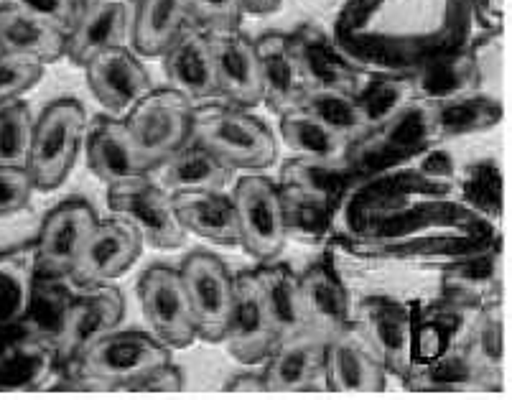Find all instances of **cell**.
I'll use <instances>...</instances> for the list:
<instances>
[{"mask_svg": "<svg viewBox=\"0 0 512 400\" xmlns=\"http://www.w3.org/2000/svg\"><path fill=\"white\" fill-rule=\"evenodd\" d=\"M192 141L202 143L222 164L235 169H265L276 161V138L268 125L237 105L207 102L194 108Z\"/></svg>", "mask_w": 512, "mask_h": 400, "instance_id": "cell-1", "label": "cell"}, {"mask_svg": "<svg viewBox=\"0 0 512 400\" xmlns=\"http://www.w3.org/2000/svg\"><path fill=\"white\" fill-rule=\"evenodd\" d=\"M87 115L74 100L51 102L34 125L29 169L31 181L41 192L57 189L72 171L79 146L85 138Z\"/></svg>", "mask_w": 512, "mask_h": 400, "instance_id": "cell-2", "label": "cell"}, {"mask_svg": "<svg viewBox=\"0 0 512 400\" xmlns=\"http://www.w3.org/2000/svg\"><path fill=\"white\" fill-rule=\"evenodd\" d=\"M123 123L138 151L156 171L171 153L192 141L194 102L174 87L151 90L125 113Z\"/></svg>", "mask_w": 512, "mask_h": 400, "instance_id": "cell-3", "label": "cell"}, {"mask_svg": "<svg viewBox=\"0 0 512 400\" xmlns=\"http://www.w3.org/2000/svg\"><path fill=\"white\" fill-rule=\"evenodd\" d=\"M352 329L375 352L385 372L406 380L416 362V314L388 296H372L355 306Z\"/></svg>", "mask_w": 512, "mask_h": 400, "instance_id": "cell-4", "label": "cell"}, {"mask_svg": "<svg viewBox=\"0 0 512 400\" xmlns=\"http://www.w3.org/2000/svg\"><path fill=\"white\" fill-rule=\"evenodd\" d=\"M77 360L90 380L113 388H130L153 367L171 362V347H166L156 334L113 329L92 342Z\"/></svg>", "mask_w": 512, "mask_h": 400, "instance_id": "cell-5", "label": "cell"}, {"mask_svg": "<svg viewBox=\"0 0 512 400\" xmlns=\"http://www.w3.org/2000/svg\"><path fill=\"white\" fill-rule=\"evenodd\" d=\"M431 143H436L431 105L413 100L383 125L365 130L357 141L349 143L344 156L360 174H367L385 164H395L400 158L413 156Z\"/></svg>", "mask_w": 512, "mask_h": 400, "instance_id": "cell-6", "label": "cell"}, {"mask_svg": "<svg viewBox=\"0 0 512 400\" xmlns=\"http://www.w3.org/2000/svg\"><path fill=\"white\" fill-rule=\"evenodd\" d=\"M107 204L113 217L128 222L153 248H179L184 243V225L176 217L174 199L164 186L148 176L110 184Z\"/></svg>", "mask_w": 512, "mask_h": 400, "instance_id": "cell-7", "label": "cell"}, {"mask_svg": "<svg viewBox=\"0 0 512 400\" xmlns=\"http://www.w3.org/2000/svg\"><path fill=\"white\" fill-rule=\"evenodd\" d=\"M232 202L237 209L240 245L260 263L276 258L286 245L281 189L265 176H245L235 186Z\"/></svg>", "mask_w": 512, "mask_h": 400, "instance_id": "cell-8", "label": "cell"}, {"mask_svg": "<svg viewBox=\"0 0 512 400\" xmlns=\"http://www.w3.org/2000/svg\"><path fill=\"white\" fill-rule=\"evenodd\" d=\"M181 281L197 322V337L204 342H225L235 301V278L212 253H192L181 265Z\"/></svg>", "mask_w": 512, "mask_h": 400, "instance_id": "cell-9", "label": "cell"}, {"mask_svg": "<svg viewBox=\"0 0 512 400\" xmlns=\"http://www.w3.org/2000/svg\"><path fill=\"white\" fill-rule=\"evenodd\" d=\"M138 301L153 334L166 347H189L194 339H199L192 304L179 271L169 265H151L138 278Z\"/></svg>", "mask_w": 512, "mask_h": 400, "instance_id": "cell-10", "label": "cell"}, {"mask_svg": "<svg viewBox=\"0 0 512 400\" xmlns=\"http://www.w3.org/2000/svg\"><path fill=\"white\" fill-rule=\"evenodd\" d=\"M141 248V235L128 222L120 220V217L97 222V227L92 230L90 240H87L85 250H82L77 263H74L69 278L82 291L105 286L113 278L123 276L130 265L136 263V258L141 255Z\"/></svg>", "mask_w": 512, "mask_h": 400, "instance_id": "cell-11", "label": "cell"}, {"mask_svg": "<svg viewBox=\"0 0 512 400\" xmlns=\"http://www.w3.org/2000/svg\"><path fill=\"white\" fill-rule=\"evenodd\" d=\"M225 342L242 365H263L276 350L278 334L263 304L255 273H240L235 278V301H232Z\"/></svg>", "mask_w": 512, "mask_h": 400, "instance_id": "cell-12", "label": "cell"}, {"mask_svg": "<svg viewBox=\"0 0 512 400\" xmlns=\"http://www.w3.org/2000/svg\"><path fill=\"white\" fill-rule=\"evenodd\" d=\"M136 0H95L79 8V18L67 39V59L85 67L107 49H118L133 39Z\"/></svg>", "mask_w": 512, "mask_h": 400, "instance_id": "cell-13", "label": "cell"}, {"mask_svg": "<svg viewBox=\"0 0 512 400\" xmlns=\"http://www.w3.org/2000/svg\"><path fill=\"white\" fill-rule=\"evenodd\" d=\"M291 49L296 54L301 74H304L309 90L316 87H329V90H342L349 95H357L365 85L367 74H362L349 57L337 46V41L316 26H304L293 36H288Z\"/></svg>", "mask_w": 512, "mask_h": 400, "instance_id": "cell-14", "label": "cell"}, {"mask_svg": "<svg viewBox=\"0 0 512 400\" xmlns=\"http://www.w3.org/2000/svg\"><path fill=\"white\" fill-rule=\"evenodd\" d=\"M95 227V209L87 202L59 204L46 217L39 237L41 271L46 276H69Z\"/></svg>", "mask_w": 512, "mask_h": 400, "instance_id": "cell-15", "label": "cell"}, {"mask_svg": "<svg viewBox=\"0 0 512 400\" xmlns=\"http://www.w3.org/2000/svg\"><path fill=\"white\" fill-rule=\"evenodd\" d=\"M161 57H164V69L171 87L181 92L186 100H192L194 105H204V102L220 97L207 31L189 23Z\"/></svg>", "mask_w": 512, "mask_h": 400, "instance_id": "cell-16", "label": "cell"}, {"mask_svg": "<svg viewBox=\"0 0 512 400\" xmlns=\"http://www.w3.org/2000/svg\"><path fill=\"white\" fill-rule=\"evenodd\" d=\"M413 100L426 105L456 100V97L479 92V69L472 49H446L428 54L408 69Z\"/></svg>", "mask_w": 512, "mask_h": 400, "instance_id": "cell-17", "label": "cell"}, {"mask_svg": "<svg viewBox=\"0 0 512 400\" xmlns=\"http://www.w3.org/2000/svg\"><path fill=\"white\" fill-rule=\"evenodd\" d=\"M87 82L102 108L123 115L153 90L146 67L128 46L107 49L85 64Z\"/></svg>", "mask_w": 512, "mask_h": 400, "instance_id": "cell-18", "label": "cell"}, {"mask_svg": "<svg viewBox=\"0 0 512 400\" xmlns=\"http://www.w3.org/2000/svg\"><path fill=\"white\" fill-rule=\"evenodd\" d=\"M207 34L220 97L230 100V105H237V108H253V105L263 102L255 44H250L240 34V29L207 31Z\"/></svg>", "mask_w": 512, "mask_h": 400, "instance_id": "cell-19", "label": "cell"}, {"mask_svg": "<svg viewBox=\"0 0 512 400\" xmlns=\"http://www.w3.org/2000/svg\"><path fill=\"white\" fill-rule=\"evenodd\" d=\"M324 355L327 339L311 329L281 339L271 357L263 362L265 385L268 390L324 388Z\"/></svg>", "mask_w": 512, "mask_h": 400, "instance_id": "cell-20", "label": "cell"}, {"mask_svg": "<svg viewBox=\"0 0 512 400\" xmlns=\"http://www.w3.org/2000/svg\"><path fill=\"white\" fill-rule=\"evenodd\" d=\"M255 57H258L260 90H263L265 105L278 115L299 108L304 95L309 92V85L301 74L288 36H263L255 44Z\"/></svg>", "mask_w": 512, "mask_h": 400, "instance_id": "cell-21", "label": "cell"}, {"mask_svg": "<svg viewBox=\"0 0 512 400\" xmlns=\"http://www.w3.org/2000/svg\"><path fill=\"white\" fill-rule=\"evenodd\" d=\"M87 164L105 184L148 176L153 166L130 138L125 123L115 118H97L87 133Z\"/></svg>", "mask_w": 512, "mask_h": 400, "instance_id": "cell-22", "label": "cell"}, {"mask_svg": "<svg viewBox=\"0 0 512 400\" xmlns=\"http://www.w3.org/2000/svg\"><path fill=\"white\" fill-rule=\"evenodd\" d=\"M299 281L311 332L332 339L352 329L355 306L342 278L327 263L311 265L304 276H299Z\"/></svg>", "mask_w": 512, "mask_h": 400, "instance_id": "cell-23", "label": "cell"}, {"mask_svg": "<svg viewBox=\"0 0 512 400\" xmlns=\"http://www.w3.org/2000/svg\"><path fill=\"white\" fill-rule=\"evenodd\" d=\"M125 316L123 293L115 286L87 288L85 299L72 306L62 327V355L79 357L100 337L118 329Z\"/></svg>", "mask_w": 512, "mask_h": 400, "instance_id": "cell-24", "label": "cell"}, {"mask_svg": "<svg viewBox=\"0 0 512 400\" xmlns=\"http://www.w3.org/2000/svg\"><path fill=\"white\" fill-rule=\"evenodd\" d=\"M385 375V367L355 329L327 339L324 385L332 390H383Z\"/></svg>", "mask_w": 512, "mask_h": 400, "instance_id": "cell-25", "label": "cell"}, {"mask_svg": "<svg viewBox=\"0 0 512 400\" xmlns=\"http://www.w3.org/2000/svg\"><path fill=\"white\" fill-rule=\"evenodd\" d=\"M462 350L479 378V385L500 388L502 367H505V316H502L500 296L484 301L474 311Z\"/></svg>", "mask_w": 512, "mask_h": 400, "instance_id": "cell-26", "label": "cell"}, {"mask_svg": "<svg viewBox=\"0 0 512 400\" xmlns=\"http://www.w3.org/2000/svg\"><path fill=\"white\" fill-rule=\"evenodd\" d=\"M179 222L186 232L222 245H240L237 230V209L232 197L222 189H204V192H176L171 194Z\"/></svg>", "mask_w": 512, "mask_h": 400, "instance_id": "cell-27", "label": "cell"}, {"mask_svg": "<svg viewBox=\"0 0 512 400\" xmlns=\"http://www.w3.org/2000/svg\"><path fill=\"white\" fill-rule=\"evenodd\" d=\"M67 39L57 26L0 3V51L49 64L67 57Z\"/></svg>", "mask_w": 512, "mask_h": 400, "instance_id": "cell-28", "label": "cell"}, {"mask_svg": "<svg viewBox=\"0 0 512 400\" xmlns=\"http://www.w3.org/2000/svg\"><path fill=\"white\" fill-rule=\"evenodd\" d=\"M158 184L169 194L204 192V189H225L230 184L232 169L197 141H189L171 153L164 164L156 166Z\"/></svg>", "mask_w": 512, "mask_h": 400, "instance_id": "cell-29", "label": "cell"}, {"mask_svg": "<svg viewBox=\"0 0 512 400\" xmlns=\"http://www.w3.org/2000/svg\"><path fill=\"white\" fill-rule=\"evenodd\" d=\"M253 273L265 309H268V316H271L273 329L278 334V342L306 332L309 319H306L299 276L291 268H286V265H263V268Z\"/></svg>", "mask_w": 512, "mask_h": 400, "instance_id": "cell-30", "label": "cell"}, {"mask_svg": "<svg viewBox=\"0 0 512 400\" xmlns=\"http://www.w3.org/2000/svg\"><path fill=\"white\" fill-rule=\"evenodd\" d=\"M189 26L186 0H136L133 46L143 57H161Z\"/></svg>", "mask_w": 512, "mask_h": 400, "instance_id": "cell-31", "label": "cell"}, {"mask_svg": "<svg viewBox=\"0 0 512 400\" xmlns=\"http://www.w3.org/2000/svg\"><path fill=\"white\" fill-rule=\"evenodd\" d=\"M360 171L349 164L347 156L337 161H324V158H291L281 169L283 186H293L306 197H314L324 204H334L349 181H355Z\"/></svg>", "mask_w": 512, "mask_h": 400, "instance_id": "cell-32", "label": "cell"}, {"mask_svg": "<svg viewBox=\"0 0 512 400\" xmlns=\"http://www.w3.org/2000/svg\"><path fill=\"white\" fill-rule=\"evenodd\" d=\"M431 115H434L436 143L451 141V138L495 128L502 120V102L484 92H472V95L431 105Z\"/></svg>", "mask_w": 512, "mask_h": 400, "instance_id": "cell-33", "label": "cell"}, {"mask_svg": "<svg viewBox=\"0 0 512 400\" xmlns=\"http://www.w3.org/2000/svg\"><path fill=\"white\" fill-rule=\"evenodd\" d=\"M500 278H502V255L500 250H487L464 263L454 265L446 271L444 288L446 296L467 304H484V301L500 296Z\"/></svg>", "mask_w": 512, "mask_h": 400, "instance_id": "cell-34", "label": "cell"}, {"mask_svg": "<svg viewBox=\"0 0 512 400\" xmlns=\"http://www.w3.org/2000/svg\"><path fill=\"white\" fill-rule=\"evenodd\" d=\"M281 136L288 148L304 158H324V161H337L347 153L349 141L334 133L332 128L306 113L304 108H293L281 115Z\"/></svg>", "mask_w": 512, "mask_h": 400, "instance_id": "cell-35", "label": "cell"}, {"mask_svg": "<svg viewBox=\"0 0 512 400\" xmlns=\"http://www.w3.org/2000/svg\"><path fill=\"white\" fill-rule=\"evenodd\" d=\"M299 108H304L306 113L314 115L316 120H321V123L327 125V128H332L334 133L347 138L349 143L357 141V138L367 130L360 102H357L355 95H349V92L316 87V90L306 92Z\"/></svg>", "mask_w": 512, "mask_h": 400, "instance_id": "cell-36", "label": "cell"}, {"mask_svg": "<svg viewBox=\"0 0 512 400\" xmlns=\"http://www.w3.org/2000/svg\"><path fill=\"white\" fill-rule=\"evenodd\" d=\"M355 97L360 102L362 115H365L367 130L377 128V125H383L385 120L393 118V115H398L406 105H411V79H408L406 72L372 74V77L365 79V85H362V90Z\"/></svg>", "mask_w": 512, "mask_h": 400, "instance_id": "cell-37", "label": "cell"}, {"mask_svg": "<svg viewBox=\"0 0 512 400\" xmlns=\"http://www.w3.org/2000/svg\"><path fill=\"white\" fill-rule=\"evenodd\" d=\"M403 383L416 390H462V388H482L479 378L474 375L472 365L464 357V350H451L431 360L413 362L411 372Z\"/></svg>", "mask_w": 512, "mask_h": 400, "instance_id": "cell-38", "label": "cell"}, {"mask_svg": "<svg viewBox=\"0 0 512 400\" xmlns=\"http://www.w3.org/2000/svg\"><path fill=\"white\" fill-rule=\"evenodd\" d=\"M281 189L283 222H286V237L306 240V243H319L327 237L329 215L332 204H324L314 197H306L293 186H278Z\"/></svg>", "mask_w": 512, "mask_h": 400, "instance_id": "cell-39", "label": "cell"}, {"mask_svg": "<svg viewBox=\"0 0 512 400\" xmlns=\"http://www.w3.org/2000/svg\"><path fill=\"white\" fill-rule=\"evenodd\" d=\"M34 125L36 120L23 102L0 105V166L29 164Z\"/></svg>", "mask_w": 512, "mask_h": 400, "instance_id": "cell-40", "label": "cell"}, {"mask_svg": "<svg viewBox=\"0 0 512 400\" xmlns=\"http://www.w3.org/2000/svg\"><path fill=\"white\" fill-rule=\"evenodd\" d=\"M44 74V64L0 51V105L16 102L26 95Z\"/></svg>", "mask_w": 512, "mask_h": 400, "instance_id": "cell-41", "label": "cell"}, {"mask_svg": "<svg viewBox=\"0 0 512 400\" xmlns=\"http://www.w3.org/2000/svg\"><path fill=\"white\" fill-rule=\"evenodd\" d=\"M189 23L202 31L240 29L242 11L237 0H186Z\"/></svg>", "mask_w": 512, "mask_h": 400, "instance_id": "cell-42", "label": "cell"}, {"mask_svg": "<svg viewBox=\"0 0 512 400\" xmlns=\"http://www.w3.org/2000/svg\"><path fill=\"white\" fill-rule=\"evenodd\" d=\"M34 189L26 166H0V217L16 215L29 207Z\"/></svg>", "mask_w": 512, "mask_h": 400, "instance_id": "cell-43", "label": "cell"}, {"mask_svg": "<svg viewBox=\"0 0 512 400\" xmlns=\"http://www.w3.org/2000/svg\"><path fill=\"white\" fill-rule=\"evenodd\" d=\"M3 6L18 8V11L29 13V16L41 18V21L57 26L67 36L79 18L77 0H3Z\"/></svg>", "mask_w": 512, "mask_h": 400, "instance_id": "cell-44", "label": "cell"}, {"mask_svg": "<svg viewBox=\"0 0 512 400\" xmlns=\"http://www.w3.org/2000/svg\"><path fill=\"white\" fill-rule=\"evenodd\" d=\"M184 385V375L174 362H164V365L153 367L143 378L130 385V390H179Z\"/></svg>", "mask_w": 512, "mask_h": 400, "instance_id": "cell-45", "label": "cell"}, {"mask_svg": "<svg viewBox=\"0 0 512 400\" xmlns=\"http://www.w3.org/2000/svg\"><path fill=\"white\" fill-rule=\"evenodd\" d=\"M283 0H237L242 13H253V16H268L281 8Z\"/></svg>", "mask_w": 512, "mask_h": 400, "instance_id": "cell-46", "label": "cell"}, {"mask_svg": "<svg viewBox=\"0 0 512 400\" xmlns=\"http://www.w3.org/2000/svg\"><path fill=\"white\" fill-rule=\"evenodd\" d=\"M227 390H260V388H268L265 385V378L263 372H258V375H237V378H232L230 383L225 385Z\"/></svg>", "mask_w": 512, "mask_h": 400, "instance_id": "cell-47", "label": "cell"}, {"mask_svg": "<svg viewBox=\"0 0 512 400\" xmlns=\"http://www.w3.org/2000/svg\"><path fill=\"white\" fill-rule=\"evenodd\" d=\"M77 3H79V8H82V6H90V3H95V0H77Z\"/></svg>", "mask_w": 512, "mask_h": 400, "instance_id": "cell-48", "label": "cell"}]
</instances>
